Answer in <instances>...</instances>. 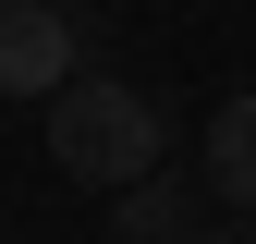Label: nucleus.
Instances as JSON below:
<instances>
[{
    "instance_id": "1",
    "label": "nucleus",
    "mask_w": 256,
    "mask_h": 244,
    "mask_svg": "<svg viewBox=\"0 0 256 244\" xmlns=\"http://www.w3.org/2000/svg\"><path fill=\"white\" fill-rule=\"evenodd\" d=\"M49 159L74 183H110V196L158 183V98H134L122 74H74L49 98Z\"/></svg>"
},
{
    "instance_id": "2",
    "label": "nucleus",
    "mask_w": 256,
    "mask_h": 244,
    "mask_svg": "<svg viewBox=\"0 0 256 244\" xmlns=\"http://www.w3.org/2000/svg\"><path fill=\"white\" fill-rule=\"evenodd\" d=\"M0 86H12V98H61V86H74V24L49 12V0H0Z\"/></svg>"
},
{
    "instance_id": "3",
    "label": "nucleus",
    "mask_w": 256,
    "mask_h": 244,
    "mask_svg": "<svg viewBox=\"0 0 256 244\" xmlns=\"http://www.w3.org/2000/svg\"><path fill=\"white\" fill-rule=\"evenodd\" d=\"M110 232L122 244H208L196 232V183H134V196H110Z\"/></svg>"
},
{
    "instance_id": "4",
    "label": "nucleus",
    "mask_w": 256,
    "mask_h": 244,
    "mask_svg": "<svg viewBox=\"0 0 256 244\" xmlns=\"http://www.w3.org/2000/svg\"><path fill=\"white\" fill-rule=\"evenodd\" d=\"M208 183L232 208H256V98H220V122H208Z\"/></svg>"
}]
</instances>
